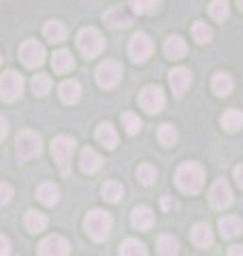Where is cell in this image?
I'll use <instances>...</instances> for the list:
<instances>
[{
    "mask_svg": "<svg viewBox=\"0 0 243 256\" xmlns=\"http://www.w3.org/2000/svg\"><path fill=\"white\" fill-rule=\"evenodd\" d=\"M43 150V137L34 130H22L15 139V152H18V160L26 162V160L34 158Z\"/></svg>",
    "mask_w": 243,
    "mask_h": 256,
    "instance_id": "3957f363",
    "label": "cell"
},
{
    "mask_svg": "<svg viewBox=\"0 0 243 256\" xmlns=\"http://www.w3.org/2000/svg\"><path fill=\"white\" fill-rule=\"evenodd\" d=\"M222 128L228 132H237L239 128H243V114L239 109H228L222 116Z\"/></svg>",
    "mask_w": 243,
    "mask_h": 256,
    "instance_id": "4316f807",
    "label": "cell"
},
{
    "mask_svg": "<svg viewBox=\"0 0 243 256\" xmlns=\"http://www.w3.org/2000/svg\"><path fill=\"white\" fill-rule=\"evenodd\" d=\"M32 92H34L36 96H45L47 92H50V88H52V79L47 77L45 73H40V75H34L32 77Z\"/></svg>",
    "mask_w": 243,
    "mask_h": 256,
    "instance_id": "836d02e7",
    "label": "cell"
},
{
    "mask_svg": "<svg viewBox=\"0 0 243 256\" xmlns=\"http://www.w3.org/2000/svg\"><path fill=\"white\" fill-rule=\"evenodd\" d=\"M158 252L162 256H175L180 252V242L173 235H160L158 237Z\"/></svg>",
    "mask_w": 243,
    "mask_h": 256,
    "instance_id": "f1b7e54d",
    "label": "cell"
},
{
    "mask_svg": "<svg viewBox=\"0 0 243 256\" xmlns=\"http://www.w3.org/2000/svg\"><path fill=\"white\" fill-rule=\"evenodd\" d=\"M6 132H9V126H6V120L0 116V141L6 137Z\"/></svg>",
    "mask_w": 243,
    "mask_h": 256,
    "instance_id": "b9f144b4",
    "label": "cell"
},
{
    "mask_svg": "<svg viewBox=\"0 0 243 256\" xmlns=\"http://www.w3.org/2000/svg\"><path fill=\"white\" fill-rule=\"evenodd\" d=\"M75 139H70V137H64V134H60V137H56L52 141V156L54 160L58 164H66L70 156H72V152H75Z\"/></svg>",
    "mask_w": 243,
    "mask_h": 256,
    "instance_id": "7c38bea8",
    "label": "cell"
},
{
    "mask_svg": "<svg viewBox=\"0 0 243 256\" xmlns=\"http://www.w3.org/2000/svg\"><path fill=\"white\" fill-rule=\"evenodd\" d=\"M139 105L148 111V114H158L164 107V92L158 86H148L143 88L139 94Z\"/></svg>",
    "mask_w": 243,
    "mask_h": 256,
    "instance_id": "ba28073f",
    "label": "cell"
},
{
    "mask_svg": "<svg viewBox=\"0 0 243 256\" xmlns=\"http://www.w3.org/2000/svg\"><path fill=\"white\" fill-rule=\"evenodd\" d=\"M212 90L218 96L230 94V90H232V77L228 73H222V70H220V73H216L214 79H212Z\"/></svg>",
    "mask_w": 243,
    "mask_h": 256,
    "instance_id": "484cf974",
    "label": "cell"
},
{
    "mask_svg": "<svg viewBox=\"0 0 243 256\" xmlns=\"http://www.w3.org/2000/svg\"><path fill=\"white\" fill-rule=\"evenodd\" d=\"M43 34H45L47 41L60 43V41H64V38H66V26H64L62 22H58V20H52V22L45 24Z\"/></svg>",
    "mask_w": 243,
    "mask_h": 256,
    "instance_id": "603a6c76",
    "label": "cell"
},
{
    "mask_svg": "<svg viewBox=\"0 0 243 256\" xmlns=\"http://www.w3.org/2000/svg\"><path fill=\"white\" fill-rule=\"evenodd\" d=\"M36 196H38V201L43 203V205L52 207V205L58 203L60 190H58V186H56V184H52V182H43V184L38 186V190H36Z\"/></svg>",
    "mask_w": 243,
    "mask_h": 256,
    "instance_id": "44dd1931",
    "label": "cell"
},
{
    "mask_svg": "<svg viewBox=\"0 0 243 256\" xmlns=\"http://www.w3.org/2000/svg\"><path fill=\"white\" fill-rule=\"evenodd\" d=\"M120 256H148V248L139 239H126L120 246Z\"/></svg>",
    "mask_w": 243,
    "mask_h": 256,
    "instance_id": "83f0119b",
    "label": "cell"
},
{
    "mask_svg": "<svg viewBox=\"0 0 243 256\" xmlns=\"http://www.w3.org/2000/svg\"><path fill=\"white\" fill-rule=\"evenodd\" d=\"M130 6H132L134 13H145L148 6H154V2H130Z\"/></svg>",
    "mask_w": 243,
    "mask_h": 256,
    "instance_id": "ab89813d",
    "label": "cell"
},
{
    "mask_svg": "<svg viewBox=\"0 0 243 256\" xmlns=\"http://www.w3.org/2000/svg\"><path fill=\"white\" fill-rule=\"evenodd\" d=\"M11 196H13V188H11V184L2 182V184H0V205H6V203L11 201Z\"/></svg>",
    "mask_w": 243,
    "mask_h": 256,
    "instance_id": "8d00e7d4",
    "label": "cell"
},
{
    "mask_svg": "<svg viewBox=\"0 0 243 256\" xmlns=\"http://www.w3.org/2000/svg\"><path fill=\"white\" fill-rule=\"evenodd\" d=\"M232 175H234V182H237V186H239V188L243 190V162H241V164H237V166H234Z\"/></svg>",
    "mask_w": 243,
    "mask_h": 256,
    "instance_id": "f35d334b",
    "label": "cell"
},
{
    "mask_svg": "<svg viewBox=\"0 0 243 256\" xmlns=\"http://www.w3.org/2000/svg\"><path fill=\"white\" fill-rule=\"evenodd\" d=\"M79 162H81V171L84 173H96L102 166V156L92 148H84L79 156Z\"/></svg>",
    "mask_w": 243,
    "mask_h": 256,
    "instance_id": "9a60e30c",
    "label": "cell"
},
{
    "mask_svg": "<svg viewBox=\"0 0 243 256\" xmlns=\"http://www.w3.org/2000/svg\"><path fill=\"white\" fill-rule=\"evenodd\" d=\"M77 47L84 58H96L104 50V36L96 28H84L77 34Z\"/></svg>",
    "mask_w": 243,
    "mask_h": 256,
    "instance_id": "277c9868",
    "label": "cell"
},
{
    "mask_svg": "<svg viewBox=\"0 0 243 256\" xmlns=\"http://www.w3.org/2000/svg\"><path fill=\"white\" fill-rule=\"evenodd\" d=\"M228 256H243V246H230Z\"/></svg>",
    "mask_w": 243,
    "mask_h": 256,
    "instance_id": "7bdbcfd3",
    "label": "cell"
},
{
    "mask_svg": "<svg viewBox=\"0 0 243 256\" xmlns=\"http://www.w3.org/2000/svg\"><path fill=\"white\" fill-rule=\"evenodd\" d=\"M209 13H212V18L216 22L228 20V2H226V0H214V2L209 4Z\"/></svg>",
    "mask_w": 243,
    "mask_h": 256,
    "instance_id": "e575fe53",
    "label": "cell"
},
{
    "mask_svg": "<svg viewBox=\"0 0 243 256\" xmlns=\"http://www.w3.org/2000/svg\"><path fill=\"white\" fill-rule=\"evenodd\" d=\"M237 4H239V9L243 11V0H239V2H237Z\"/></svg>",
    "mask_w": 243,
    "mask_h": 256,
    "instance_id": "ee69618b",
    "label": "cell"
},
{
    "mask_svg": "<svg viewBox=\"0 0 243 256\" xmlns=\"http://www.w3.org/2000/svg\"><path fill=\"white\" fill-rule=\"evenodd\" d=\"M186 41L182 36H168L166 41H164V56L166 58H171V60H180V58H184L186 56Z\"/></svg>",
    "mask_w": 243,
    "mask_h": 256,
    "instance_id": "ffe728a7",
    "label": "cell"
},
{
    "mask_svg": "<svg viewBox=\"0 0 243 256\" xmlns=\"http://www.w3.org/2000/svg\"><path fill=\"white\" fill-rule=\"evenodd\" d=\"M130 220H132L134 228L148 230V228H152V224H154V214H152V210L148 205H139V207H134V210H132Z\"/></svg>",
    "mask_w": 243,
    "mask_h": 256,
    "instance_id": "ac0fdd59",
    "label": "cell"
},
{
    "mask_svg": "<svg viewBox=\"0 0 243 256\" xmlns=\"http://www.w3.org/2000/svg\"><path fill=\"white\" fill-rule=\"evenodd\" d=\"M9 252H11L9 239H6L4 235H0V256H9Z\"/></svg>",
    "mask_w": 243,
    "mask_h": 256,
    "instance_id": "74e56055",
    "label": "cell"
},
{
    "mask_svg": "<svg viewBox=\"0 0 243 256\" xmlns=\"http://www.w3.org/2000/svg\"><path fill=\"white\" fill-rule=\"evenodd\" d=\"M209 203L214 210H226L232 203V190L226 180H218L209 190Z\"/></svg>",
    "mask_w": 243,
    "mask_h": 256,
    "instance_id": "9c48e42d",
    "label": "cell"
},
{
    "mask_svg": "<svg viewBox=\"0 0 243 256\" xmlns=\"http://www.w3.org/2000/svg\"><path fill=\"white\" fill-rule=\"evenodd\" d=\"M0 62H2V56H0Z\"/></svg>",
    "mask_w": 243,
    "mask_h": 256,
    "instance_id": "f6af8a7d",
    "label": "cell"
},
{
    "mask_svg": "<svg viewBox=\"0 0 243 256\" xmlns=\"http://www.w3.org/2000/svg\"><path fill=\"white\" fill-rule=\"evenodd\" d=\"M156 175H158L156 166L150 164V162H143V164H139V169H136V180H139L143 186H152L154 180H156Z\"/></svg>",
    "mask_w": 243,
    "mask_h": 256,
    "instance_id": "4dcf8cb0",
    "label": "cell"
},
{
    "mask_svg": "<svg viewBox=\"0 0 243 256\" xmlns=\"http://www.w3.org/2000/svg\"><path fill=\"white\" fill-rule=\"evenodd\" d=\"M124 196V186L120 182H107L102 186V198L109 203H118L120 198Z\"/></svg>",
    "mask_w": 243,
    "mask_h": 256,
    "instance_id": "f546056e",
    "label": "cell"
},
{
    "mask_svg": "<svg viewBox=\"0 0 243 256\" xmlns=\"http://www.w3.org/2000/svg\"><path fill=\"white\" fill-rule=\"evenodd\" d=\"M218 228H220V235L224 239H232L243 230V222H241V218H237V216H226V218H222L218 222Z\"/></svg>",
    "mask_w": 243,
    "mask_h": 256,
    "instance_id": "d6986e66",
    "label": "cell"
},
{
    "mask_svg": "<svg viewBox=\"0 0 243 256\" xmlns=\"http://www.w3.org/2000/svg\"><path fill=\"white\" fill-rule=\"evenodd\" d=\"M192 36H194V41H196V43L205 45V43L212 41L214 32H212V28H209L205 22H196V24L192 26Z\"/></svg>",
    "mask_w": 243,
    "mask_h": 256,
    "instance_id": "1f68e13d",
    "label": "cell"
},
{
    "mask_svg": "<svg viewBox=\"0 0 243 256\" xmlns=\"http://www.w3.org/2000/svg\"><path fill=\"white\" fill-rule=\"evenodd\" d=\"M58 94H60L62 102H66V105H75V102L81 98V86H79V82H75V79H68V82L60 84Z\"/></svg>",
    "mask_w": 243,
    "mask_h": 256,
    "instance_id": "e0dca14e",
    "label": "cell"
},
{
    "mask_svg": "<svg viewBox=\"0 0 243 256\" xmlns=\"http://www.w3.org/2000/svg\"><path fill=\"white\" fill-rule=\"evenodd\" d=\"M47 224H50V220L40 212H28L26 218H24V226H26V230H30V233H40V230L47 228Z\"/></svg>",
    "mask_w": 243,
    "mask_h": 256,
    "instance_id": "cb8c5ba5",
    "label": "cell"
},
{
    "mask_svg": "<svg viewBox=\"0 0 243 256\" xmlns=\"http://www.w3.org/2000/svg\"><path fill=\"white\" fill-rule=\"evenodd\" d=\"M20 60L24 62V66L28 68H36L45 62V47L40 45L34 38H28L24 41L20 47Z\"/></svg>",
    "mask_w": 243,
    "mask_h": 256,
    "instance_id": "52a82bcc",
    "label": "cell"
},
{
    "mask_svg": "<svg viewBox=\"0 0 243 256\" xmlns=\"http://www.w3.org/2000/svg\"><path fill=\"white\" fill-rule=\"evenodd\" d=\"M113 228V218L109 216V212L102 210H92L86 218V233L90 235L94 242H104L111 235Z\"/></svg>",
    "mask_w": 243,
    "mask_h": 256,
    "instance_id": "7a4b0ae2",
    "label": "cell"
},
{
    "mask_svg": "<svg viewBox=\"0 0 243 256\" xmlns=\"http://www.w3.org/2000/svg\"><path fill=\"white\" fill-rule=\"evenodd\" d=\"M38 256H68V242L60 235H50L38 244Z\"/></svg>",
    "mask_w": 243,
    "mask_h": 256,
    "instance_id": "8fae6325",
    "label": "cell"
},
{
    "mask_svg": "<svg viewBox=\"0 0 243 256\" xmlns=\"http://www.w3.org/2000/svg\"><path fill=\"white\" fill-rule=\"evenodd\" d=\"M190 239H192V244L198 248H212L214 246V230L207 222H198V224H194Z\"/></svg>",
    "mask_w": 243,
    "mask_h": 256,
    "instance_id": "5bb4252c",
    "label": "cell"
},
{
    "mask_svg": "<svg viewBox=\"0 0 243 256\" xmlns=\"http://www.w3.org/2000/svg\"><path fill=\"white\" fill-rule=\"evenodd\" d=\"M152 52H154V45H152L148 34H143V32H136V34L130 38L128 54H130V58L134 62H145L152 56Z\"/></svg>",
    "mask_w": 243,
    "mask_h": 256,
    "instance_id": "30bf717a",
    "label": "cell"
},
{
    "mask_svg": "<svg viewBox=\"0 0 243 256\" xmlns=\"http://www.w3.org/2000/svg\"><path fill=\"white\" fill-rule=\"evenodd\" d=\"M96 139H98L100 146H104L107 150H113L118 146V132L111 124H100L96 128Z\"/></svg>",
    "mask_w": 243,
    "mask_h": 256,
    "instance_id": "d4e9b609",
    "label": "cell"
},
{
    "mask_svg": "<svg viewBox=\"0 0 243 256\" xmlns=\"http://www.w3.org/2000/svg\"><path fill=\"white\" fill-rule=\"evenodd\" d=\"M122 79V64L118 60H104L98 64V68H96V82H98L100 88L104 90H111V88H116Z\"/></svg>",
    "mask_w": 243,
    "mask_h": 256,
    "instance_id": "8992f818",
    "label": "cell"
},
{
    "mask_svg": "<svg viewBox=\"0 0 243 256\" xmlns=\"http://www.w3.org/2000/svg\"><path fill=\"white\" fill-rule=\"evenodd\" d=\"M24 94V77L15 70H4L0 75V98L6 102L18 100Z\"/></svg>",
    "mask_w": 243,
    "mask_h": 256,
    "instance_id": "5b68a950",
    "label": "cell"
},
{
    "mask_svg": "<svg viewBox=\"0 0 243 256\" xmlns=\"http://www.w3.org/2000/svg\"><path fill=\"white\" fill-rule=\"evenodd\" d=\"M177 203H175V198L173 196H162V210L168 212V210H173Z\"/></svg>",
    "mask_w": 243,
    "mask_h": 256,
    "instance_id": "60d3db41",
    "label": "cell"
},
{
    "mask_svg": "<svg viewBox=\"0 0 243 256\" xmlns=\"http://www.w3.org/2000/svg\"><path fill=\"white\" fill-rule=\"evenodd\" d=\"M158 141H160L164 148H173L175 143H177V130H175V126L162 124L160 130H158Z\"/></svg>",
    "mask_w": 243,
    "mask_h": 256,
    "instance_id": "d6a6232c",
    "label": "cell"
},
{
    "mask_svg": "<svg viewBox=\"0 0 243 256\" xmlns=\"http://www.w3.org/2000/svg\"><path fill=\"white\" fill-rule=\"evenodd\" d=\"M122 122H124V128H126L128 134H136V132L141 130V120H139V116L130 114V111H126V114L122 116Z\"/></svg>",
    "mask_w": 243,
    "mask_h": 256,
    "instance_id": "d590c367",
    "label": "cell"
},
{
    "mask_svg": "<svg viewBox=\"0 0 243 256\" xmlns=\"http://www.w3.org/2000/svg\"><path fill=\"white\" fill-rule=\"evenodd\" d=\"M52 64L56 73H68V70L75 68V58H72V54L68 50H58L54 54Z\"/></svg>",
    "mask_w": 243,
    "mask_h": 256,
    "instance_id": "7402d4cb",
    "label": "cell"
},
{
    "mask_svg": "<svg viewBox=\"0 0 243 256\" xmlns=\"http://www.w3.org/2000/svg\"><path fill=\"white\" fill-rule=\"evenodd\" d=\"M102 20H104V24H107L109 28H128L132 24V18L124 9H120V6L109 9L107 13L102 15Z\"/></svg>",
    "mask_w": 243,
    "mask_h": 256,
    "instance_id": "2e32d148",
    "label": "cell"
},
{
    "mask_svg": "<svg viewBox=\"0 0 243 256\" xmlns=\"http://www.w3.org/2000/svg\"><path fill=\"white\" fill-rule=\"evenodd\" d=\"M175 182H177V186H180V190L188 192V194H196V192H200L202 184H205V173H202L198 164L186 162L177 169Z\"/></svg>",
    "mask_w": 243,
    "mask_h": 256,
    "instance_id": "6da1fadb",
    "label": "cell"
},
{
    "mask_svg": "<svg viewBox=\"0 0 243 256\" xmlns=\"http://www.w3.org/2000/svg\"><path fill=\"white\" fill-rule=\"evenodd\" d=\"M190 84H192V73L186 66H177L168 73V86H171L175 96H182L190 88Z\"/></svg>",
    "mask_w": 243,
    "mask_h": 256,
    "instance_id": "4fadbf2b",
    "label": "cell"
}]
</instances>
